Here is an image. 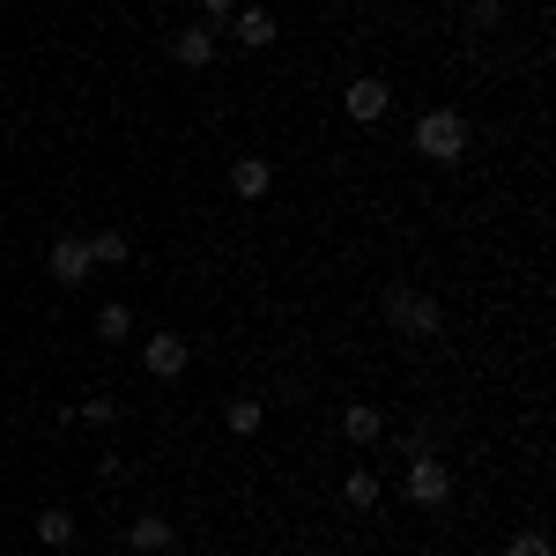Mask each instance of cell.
Masks as SVG:
<instances>
[{
  "mask_svg": "<svg viewBox=\"0 0 556 556\" xmlns=\"http://www.w3.org/2000/svg\"><path fill=\"white\" fill-rule=\"evenodd\" d=\"M186 364H193V342H186V334H156V342H141V371H149V379H186Z\"/></svg>",
  "mask_w": 556,
  "mask_h": 556,
  "instance_id": "cell-5",
  "label": "cell"
},
{
  "mask_svg": "<svg viewBox=\"0 0 556 556\" xmlns=\"http://www.w3.org/2000/svg\"><path fill=\"white\" fill-rule=\"evenodd\" d=\"M38 542H45V549H67V542H75V513H60V505L38 513Z\"/></svg>",
  "mask_w": 556,
  "mask_h": 556,
  "instance_id": "cell-14",
  "label": "cell"
},
{
  "mask_svg": "<svg viewBox=\"0 0 556 556\" xmlns=\"http://www.w3.org/2000/svg\"><path fill=\"white\" fill-rule=\"evenodd\" d=\"M505 556H549V534H542V527H527V534L505 542Z\"/></svg>",
  "mask_w": 556,
  "mask_h": 556,
  "instance_id": "cell-18",
  "label": "cell"
},
{
  "mask_svg": "<svg viewBox=\"0 0 556 556\" xmlns=\"http://www.w3.org/2000/svg\"><path fill=\"white\" fill-rule=\"evenodd\" d=\"M386 327L408 334V342H438V334H445V312H438V298L408 290V282H393V290H386Z\"/></svg>",
  "mask_w": 556,
  "mask_h": 556,
  "instance_id": "cell-1",
  "label": "cell"
},
{
  "mask_svg": "<svg viewBox=\"0 0 556 556\" xmlns=\"http://www.w3.org/2000/svg\"><path fill=\"white\" fill-rule=\"evenodd\" d=\"M230 38L238 45H275V8H238V15H230Z\"/></svg>",
  "mask_w": 556,
  "mask_h": 556,
  "instance_id": "cell-11",
  "label": "cell"
},
{
  "mask_svg": "<svg viewBox=\"0 0 556 556\" xmlns=\"http://www.w3.org/2000/svg\"><path fill=\"white\" fill-rule=\"evenodd\" d=\"M45 267H52V282H60V290H83L89 275H97V267H89V245H83V238H60V245L45 253Z\"/></svg>",
  "mask_w": 556,
  "mask_h": 556,
  "instance_id": "cell-7",
  "label": "cell"
},
{
  "mask_svg": "<svg viewBox=\"0 0 556 556\" xmlns=\"http://www.w3.org/2000/svg\"><path fill=\"white\" fill-rule=\"evenodd\" d=\"M75 424H89V430H112V424H119L112 393H89V401H75Z\"/></svg>",
  "mask_w": 556,
  "mask_h": 556,
  "instance_id": "cell-17",
  "label": "cell"
},
{
  "mask_svg": "<svg viewBox=\"0 0 556 556\" xmlns=\"http://www.w3.org/2000/svg\"><path fill=\"white\" fill-rule=\"evenodd\" d=\"M379 430H386V408H371V401H349L342 408V438L349 445H371Z\"/></svg>",
  "mask_w": 556,
  "mask_h": 556,
  "instance_id": "cell-9",
  "label": "cell"
},
{
  "mask_svg": "<svg viewBox=\"0 0 556 556\" xmlns=\"http://www.w3.org/2000/svg\"><path fill=\"white\" fill-rule=\"evenodd\" d=\"M416 156H424V164H460V156H468V119H460L453 104L424 112V119H416Z\"/></svg>",
  "mask_w": 556,
  "mask_h": 556,
  "instance_id": "cell-2",
  "label": "cell"
},
{
  "mask_svg": "<svg viewBox=\"0 0 556 556\" xmlns=\"http://www.w3.org/2000/svg\"><path fill=\"white\" fill-rule=\"evenodd\" d=\"M230 15H238V0H201V23H208V30H223Z\"/></svg>",
  "mask_w": 556,
  "mask_h": 556,
  "instance_id": "cell-20",
  "label": "cell"
},
{
  "mask_svg": "<svg viewBox=\"0 0 556 556\" xmlns=\"http://www.w3.org/2000/svg\"><path fill=\"white\" fill-rule=\"evenodd\" d=\"M127 542H134L141 556H164V549L178 542V527H172V519H156V513H149V519H134V527H127Z\"/></svg>",
  "mask_w": 556,
  "mask_h": 556,
  "instance_id": "cell-10",
  "label": "cell"
},
{
  "mask_svg": "<svg viewBox=\"0 0 556 556\" xmlns=\"http://www.w3.org/2000/svg\"><path fill=\"white\" fill-rule=\"evenodd\" d=\"M342 497H349V513H371V505H379V475H371V468H356V475L342 482Z\"/></svg>",
  "mask_w": 556,
  "mask_h": 556,
  "instance_id": "cell-16",
  "label": "cell"
},
{
  "mask_svg": "<svg viewBox=\"0 0 556 556\" xmlns=\"http://www.w3.org/2000/svg\"><path fill=\"white\" fill-rule=\"evenodd\" d=\"M127 334H134L127 304H97V342H127Z\"/></svg>",
  "mask_w": 556,
  "mask_h": 556,
  "instance_id": "cell-15",
  "label": "cell"
},
{
  "mask_svg": "<svg viewBox=\"0 0 556 556\" xmlns=\"http://www.w3.org/2000/svg\"><path fill=\"white\" fill-rule=\"evenodd\" d=\"M445 497H453V460L408 453V505H445Z\"/></svg>",
  "mask_w": 556,
  "mask_h": 556,
  "instance_id": "cell-3",
  "label": "cell"
},
{
  "mask_svg": "<svg viewBox=\"0 0 556 556\" xmlns=\"http://www.w3.org/2000/svg\"><path fill=\"white\" fill-rule=\"evenodd\" d=\"M83 245H89V267H127V253H134L127 230H89Z\"/></svg>",
  "mask_w": 556,
  "mask_h": 556,
  "instance_id": "cell-12",
  "label": "cell"
},
{
  "mask_svg": "<svg viewBox=\"0 0 556 556\" xmlns=\"http://www.w3.org/2000/svg\"><path fill=\"white\" fill-rule=\"evenodd\" d=\"M468 23H475V30H497V23H505V0H475Z\"/></svg>",
  "mask_w": 556,
  "mask_h": 556,
  "instance_id": "cell-19",
  "label": "cell"
},
{
  "mask_svg": "<svg viewBox=\"0 0 556 556\" xmlns=\"http://www.w3.org/2000/svg\"><path fill=\"white\" fill-rule=\"evenodd\" d=\"M230 193H238V201H267V193H275V164H267V156H238V164H230Z\"/></svg>",
  "mask_w": 556,
  "mask_h": 556,
  "instance_id": "cell-8",
  "label": "cell"
},
{
  "mask_svg": "<svg viewBox=\"0 0 556 556\" xmlns=\"http://www.w3.org/2000/svg\"><path fill=\"white\" fill-rule=\"evenodd\" d=\"M215 52H223V30H208V23L172 30V60H178V67H215Z\"/></svg>",
  "mask_w": 556,
  "mask_h": 556,
  "instance_id": "cell-6",
  "label": "cell"
},
{
  "mask_svg": "<svg viewBox=\"0 0 556 556\" xmlns=\"http://www.w3.org/2000/svg\"><path fill=\"white\" fill-rule=\"evenodd\" d=\"M223 424L238 430V438H253V430L267 424V401H260V393H238V401H230V408H223Z\"/></svg>",
  "mask_w": 556,
  "mask_h": 556,
  "instance_id": "cell-13",
  "label": "cell"
},
{
  "mask_svg": "<svg viewBox=\"0 0 556 556\" xmlns=\"http://www.w3.org/2000/svg\"><path fill=\"white\" fill-rule=\"evenodd\" d=\"M342 112L356 119V127H379L386 112H393V89H386L379 75H356V83L342 89Z\"/></svg>",
  "mask_w": 556,
  "mask_h": 556,
  "instance_id": "cell-4",
  "label": "cell"
}]
</instances>
